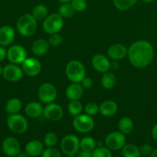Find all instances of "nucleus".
<instances>
[{"mask_svg":"<svg viewBox=\"0 0 157 157\" xmlns=\"http://www.w3.org/2000/svg\"><path fill=\"white\" fill-rule=\"evenodd\" d=\"M16 157H31V156L26 153H20Z\"/></svg>","mask_w":157,"mask_h":157,"instance_id":"44","label":"nucleus"},{"mask_svg":"<svg viewBox=\"0 0 157 157\" xmlns=\"http://www.w3.org/2000/svg\"><path fill=\"white\" fill-rule=\"evenodd\" d=\"M83 110V106L79 101H70L68 105V112L72 117L81 114Z\"/></svg>","mask_w":157,"mask_h":157,"instance_id":"30","label":"nucleus"},{"mask_svg":"<svg viewBox=\"0 0 157 157\" xmlns=\"http://www.w3.org/2000/svg\"><path fill=\"white\" fill-rule=\"evenodd\" d=\"M80 140L75 135L68 134L62 139L61 150L66 155H75L80 149Z\"/></svg>","mask_w":157,"mask_h":157,"instance_id":"8","label":"nucleus"},{"mask_svg":"<svg viewBox=\"0 0 157 157\" xmlns=\"http://www.w3.org/2000/svg\"><path fill=\"white\" fill-rule=\"evenodd\" d=\"M27 51L23 46L15 44L7 50V59L12 64H22L27 58Z\"/></svg>","mask_w":157,"mask_h":157,"instance_id":"10","label":"nucleus"},{"mask_svg":"<svg viewBox=\"0 0 157 157\" xmlns=\"http://www.w3.org/2000/svg\"><path fill=\"white\" fill-rule=\"evenodd\" d=\"M57 89L52 84L49 82L43 83L38 90V97L43 104H50L54 102L57 98Z\"/></svg>","mask_w":157,"mask_h":157,"instance_id":"7","label":"nucleus"},{"mask_svg":"<svg viewBox=\"0 0 157 157\" xmlns=\"http://www.w3.org/2000/svg\"><path fill=\"white\" fill-rule=\"evenodd\" d=\"M122 150L123 157H140L141 156L139 148L132 144H126Z\"/></svg>","mask_w":157,"mask_h":157,"instance_id":"27","label":"nucleus"},{"mask_svg":"<svg viewBox=\"0 0 157 157\" xmlns=\"http://www.w3.org/2000/svg\"><path fill=\"white\" fill-rule=\"evenodd\" d=\"M151 136H152V139L154 140L157 141V124L155 125H154L153 127L152 128V130H151Z\"/></svg>","mask_w":157,"mask_h":157,"instance_id":"42","label":"nucleus"},{"mask_svg":"<svg viewBox=\"0 0 157 157\" xmlns=\"http://www.w3.org/2000/svg\"><path fill=\"white\" fill-rule=\"evenodd\" d=\"M100 82H101V85L103 88L106 89V90L112 89L116 84V76L113 72L109 71L106 73H103Z\"/></svg>","mask_w":157,"mask_h":157,"instance_id":"25","label":"nucleus"},{"mask_svg":"<svg viewBox=\"0 0 157 157\" xmlns=\"http://www.w3.org/2000/svg\"><path fill=\"white\" fill-rule=\"evenodd\" d=\"M32 15L36 20H38V21L42 20L43 21L49 15V10L45 5L38 4L33 7Z\"/></svg>","mask_w":157,"mask_h":157,"instance_id":"26","label":"nucleus"},{"mask_svg":"<svg viewBox=\"0 0 157 157\" xmlns=\"http://www.w3.org/2000/svg\"><path fill=\"white\" fill-rule=\"evenodd\" d=\"M7 58V50L6 48L0 46V62L4 61Z\"/></svg>","mask_w":157,"mask_h":157,"instance_id":"40","label":"nucleus"},{"mask_svg":"<svg viewBox=\"0 0 157 157\" xmlns=\"http://www.w3.org/2000/svg\"><path fill=\"white\" fill-rule=\"evenodd\" d=\"M64 111L62 107L58 104L52 102L46 104L43 110V116L49 121L57 122L62 118Z\"/></svg>","mask_w":157,"mask_h":157,"instance_id":"13","label":"nucleus"},{"mask_svg":"<svg viewBox=\"0 0 157 157\" xmlns=\"http://www.w3.org/2000/svg\"><path fill=\"white\" fill-rule=\"evenodd\" d=\"M42 157H62L61 153L58 149L55 147H47L43 150Z\"/></svg>","mask_w":157,"mask_h":157,"instance_id":"36","label":"nucleus"},{"mask_svg":"<svg viewBox=\"0 0 157 157\" xmlns=\"http://www.w3.org/2000/svg\"><path fill=\"white\" fill-rule=\"evenodd\" d=\"M15 31L12 26L3 25L0 27V46L7 47L14 41Z\"/></svg>","mask_w":157,"mask_h":157,"instance_id":"16","label":"nucleus"},{"mask_svg":"<svg viewBox=\"0 0 157 157\" xmlns=\"http://www.w3.org/2000/svg\"><path fill=\"white\" fill-rule=\"evenodd\" d=\"M70 3L75 12H82L86 10L87 8L86 0H72Z\"/></svg>","mask_w":157,"mask_h":157,"instance_id":"35","label":"nucleus"},{"mask_svg":"<svg viewBox=\"0 0 157 157\" xmlns=\"http://www.w3.org/2000/svg\"><path fill=\"white\" fill-rule=\"evenodd\" d=\"M43 108L42 104L35 101L29 103L25 107V113L29 117L35 119L43 115Z\"/></svg>","mask_w":157,"mask_h":157,"instance_id":"21","label":"nucleus"},{"mask_svg":"<svg viewBox=\"0 0 157 157\" xmlns=\"http://www.w3.org/2000/svg\"><path fill=\"white\" fill-rule=\"evenodd\" d=\"M64 25L63 18L57 12L48 15L42 23V29L46 33L49 35L58 33L62 30Z\"/></svg>","mask_w":157,"mask_h":157,"instance_id":"4","label":"nucleus"},{"mask_svg":"<svg viewBox=\"0 0 157 157\" xmlns=\"http://www.w3.org/2000/svg\"><path fill=\"white\" fill-rule=\"evenodd\" d=\"M72 126L77 132L81 133H87L92 131L95 127V122L92 117L88 114H79L74 117Z\"/></svg>","mask_w":157,"mask_h":157,"instance_id":"6","label":"nucleus"},{"mask_svg":"<svg viewBox=\"0 0 157 157\" xmlns=\"http://www.w3.org/2000/svg\"><path fill=\"white\" fill-rule=\"evenodd\" d=\"M150 156L151 157H157V149H155V150H152Z\"/></svg>","mask_w":157,"mask_h":157,"instance_id":"45","label":"nucleus"},{"mask_svg":"<svg viewBox=\"0 0 157 157\" xmlns=\"http://www.w3.org/2000/svg\"><path fill=\"white\" fill-rule=\"evenodd\" d=\"M26 153H28L31 157H37L42 155L44 150L43 144L39 140H31L25 147Z\"/></svg>","mask_w":157,"mask_h":157,"instance_id":"20","label":"nucleus"},{"mask_svg":"<svg viewBox=\"0 0 157 157\" xmlns=\"http://www.w3.org/2000/svg\"><path fill=\"white\" fill-rule=\"evenodd\" d=\"M152 150H153V149H152V146L149 145V144H143V145H142L141 147H139L140 153H141V155H143V156H150Z\"/></svg>","mask_w":157,"mask_h":157,"instance_id":"38","label":"nucleus"},{"mask_svg":"<svg viewBox=\"0 0 157 157\" xmlns=\"http://www.w3.org/2000/svg\"><path fill=\"white\" fill-rule=\"evenodd\" d=\"M49 44L47 40L39 38L37 39L32 43V52L35 56H43L47 53L49 48Z\"/></svg>","mask_w":157,"mask_h":157,"instance_id":"22","label":"nucleus"},{"mask_svg":"<svg viewBox=\"0 0 157 157\" xmlns=\"http://www.w3.org/2000/svg\"><path fill=\"white\" fill-rule=\"evenodd\" d=\"M2 70H3V67H2V66L0 65V75L2 74Z\"/></svg>","mask_w":157,"mask_h":157,"instance_id":"48","label":"nucleus"},{"mask_svg":"<svg viewBox=\"0 0 157 157\" xmlns=\"http://www.w3.org/2000/svg\"><path fill=\"white\" fill-rule=\"evenodd\" d=\"M119 67V64L117 62V61H113L112 62H111L110 64V69H117Z\"/></svg>","mask_w":157,"mask_h":157,"instance_id":"43","label":"nucleus"},{"mask_svg":"<svg viewBox=\"0 0 157 157\" xmlns=\"http://www.w3.org/2000/svg\"><path fill=\"white\" fill-rule=\"evenodd\" d=\"M7 126L9 130L16 134L26 133L29 127V123L25 117L19 113L9 114L7 117Z\"/></svg>","mask_w":157,"mask_h":157,"instance_id":"5","label":"nucleus"},{"mask_svg":"<svg viewBox=\"0 0 157 157\" xmlns=\"http://www.w3.org/2000/svg\"><path fill=\"white\" fill-rule=\"evenodd\" d=\"M80 84H81V85L83 86V87L84 89H89L92 87V85H93V81H92V80L90 78H89V77H85V78L82 80Z\"/></svg>","mask_w":157,"mask_h":157,"instance_id":"39","label":"nucleus"},{"mask_svg":"<svg viewBox=\"0 0 157 157\" xmlns=\"http://www.w3.org/2000/svg\"><path fill=\"white\" fill-rule=\"evenodd\" d=\"M37 20L32 14H24L16 21V29L18 33L24 37H31L37 30Z\"/></svg>","mask_w":157,"mask_h":157,"instance_id":"2","label":"nucleus"},{"mask_svg":"<svg viewBox=\"0 0 157 157\" xmlns=\"http://www.w3.org/2000/svg\"><path fill=\"white\" fill-rule=\"evenodd\" d=\"M92 157H112L111 150L106 147L99 146L96 147L92 152Z\"/></svg>","mask_w":157,"mask_h":157,"instance_id":"32","label":"nucleus"},{"mask_svg":"<svg viewBox=\"0 0 157 157\" xmlns=\"http://www.w3.org/2000/svg\"><path fill=\"white\" fill-rule=\"evenodd\" d=\"M105 144L110 150L117 151L122 150L126 144V136L119 131L111 132L106 136Z\"/></svg>","mask_w":157,"mask_h":157,"instance_id":"9","label":"nucleus"},{"mask_svg":"<svg viewBox=\"0 0 157 157\" xmlns=\"http://www.w3.org/2000/svg\"><path fill=\"white\" fill-rule=\"evenodd\" d=\"M78 157H92V153L90 151H86V150H81L78 153Z\"/></svg>","mask_w":157,"mask_h":157,"instance_id":"41","label":"nucleus"},{"mask_svg":"<svg viewBox=\"0 0 157 157\" xmlns=\"http://www.w3.org/2000/svg\"><path fill=\"white\" fill-rule=\"evenodd\" d=\"M75 11L74 10L73 7L69 3H62L61 6L58 9V13L63 18H69L72 17L75 14Z\"/></svg>","mask_w":157,"mask_h":157,"instance_id":"29","label":"nucleus"},{"mask_svg":"<svg viewBox=\"0 0 157 157\" xmlns=\"http://www.w3.org/2000/svg\"><path fill=\"white\" fill-rule=\"evenodd\" d=\"M111 61L109 58L102 54H96L92 58V65L96 71L106 73L110 70Z\"/></svg>","mask_w":157,"mask_h":157,"instance_id":"15","label":"nucleus"},{"mask_svg":"<svg viewBox=\"0 0 157 157\" xmlns=\"http://www.w3.org/2000/svg\"><path fill=\"white\" fill-rule=\"evenodd\" d=\"M142 1L144 2L149 3V2H154L155 0H142Z\"/></svg>","mask_w":157,"mask_h":157,"instance_id":"47","label":"nucleus"},{"mask_svg":"<svg viewBox=\"0 0 157 157\" xmlns=\"http://www.w3.org/2000/svg\"><path fill=\"white\" fill-rule=\"evenodd\" d=\"M80 149L86 151H93L94 149L97 147V144L94 138L91 136H85L80 140Z\"/></svg>","mask_w":157,"mask_h":157,"instance_id":"28","label":"nucleus"},{"mask_svg":"<svg viewBox=\"0 0 157 157\" xmlns=\"http://www.w3.org/2000/svg\"><path fill=\"white\" fill-rule=\"evenodd\" d=\"M118 111V105L111 100L103 101L99 105V113L105 117H109L115 115Z\"/></svg>","mask_w":157,"mask_h":157,"instance_id":"19","label":"nucleus"},{"mask_svg":"<svg viewBox=\"0 0 157 157\" xmlns=\"http://www.w3.org/2000/svg\"><path fill=\"white\" fill-rule=\"evenodd\" d=\"M2 75L5 80L9 82H18L21 81L23 78V71L21 67L18 66V64H6L2 70Z\"/></svg>","mask_w":157,"mask_h":157,"instance_id":"11","label":"nucleus"},{"mask_svg":"<svg viewBox=\"0 0 157 157\" xmlns=\"http://www.w3.org/2000/svg\"><path fill=\"white\" fill-rule=\"evenodd\" d=\"M128 55V48L122 44H113L107 49V55L113 61H119Z\"/></svg>","mask_w":157,"mask_h":157,"instance_id":"17","label":"nucleus"},{"mask_svg":"<svg viewBox=\"0 0 157 157\" xmlns=\"http://www.w3.org/2000/svg\"><path fill=\"white\" fill-rule=\"evenodd\" d=\"M119 131L124 135L130 134L134 129V123L130 117H123L119 121L118 123Z\"/></svg>","mask_w":157,"mask_h":157,"instance_id":"23","label":"nucleus"},{"mask_svg":"<svg viewBox=\"0 0 157 157\" xmlns=\"http://www.w3.org/2000/svg\"><path fill=\"white\" fill-rule=\"evenodd\" d=\"M22 108V103L21 100L17 98H10L6 104V111L8 114H15L18 113V112Z\"/></svg>","mask_w":157,"mask_h":157,"instance_id":"24","label":"nucleus"},{"mask_svg":"<svg viewBox=\"0 0 157 157\" xmlns=\"http://www.w3.org/2000/svg\"><path fill=\"white\" fill-rule=\"evenodd\" d=\"M47 41L50 46L57 47V46L61 44L62 41V38L61 35H58V33H55L52 34V35H49V39Z\"/></svg>","mask_w":157,"mask_h":157,"instance_id":"37","label":"nucleus"},{"mask_svg":"<svg viewBox=\"0 0 157 157\" xmlns=\"http://www.w3.org/2000/svg\"><path fill=\"white\" fill-rule=\"evenodd\" d=\"M58 1L61 3H69V2H71L72 0H58Z\"/></svg>","mask_w":157,"mask_h":157,"instance_id":"46","label":"nucleus"},{"mask_svg":"<svg viewBox=\"0 0 157 157\" xmlns=\"http://www.w3.org/2000/svg\"><path fill=\"white\" fill-rule=\"evenodd\" d=\"M66 75L72 83H80L86 77V69L84 64L78 60L69 61L66 66Z\"/></svg>","mask_w":157,"mask_h":157,"instance_id":"3","label":"nucleus"},{"mask_svg":"<svg viewBox=\"0 0 157 157\" xmlns=\"http://www.w3.org/2000/svg\"><path fill=\"white\" fill-rule=\"evenodd\" d=\"M127 56L133 67L143 68L149 65L153 60V47L146 40H137L129 47Z\"/></svg>","mask_w":157,"mask_h":157,"instance_id":"1","label":"nucleus"},{"mask_svg":"<svg viewBox=\"0 0 157 157\" xmlns=\"http://www.w3.org/2000/svg\"><path fill=\"white\" fill-rule=\"evenodd\" d=\"M84 93V88L80 83H72L66 90V96L69 101H79Z\"/></svg>","mask_w":157,"mask_h":157,"instance_id":"18","label":"nucleus"},{"mask_svg":"<svg viewBox=\"0 0 157 157\" xmlns=\"http://www.w3.org/2000/svg\"><path fill=\"white\" fill-rule=\"evenodd\" d=\"M116 157H121V156H116Z\"/></svg>","mask_w":157,"mask_h":157,"instance_id":"50","label":"nucleus"},{"mask_svg":"<svg viewBox=\"0 0 157 157\" xmlns=\"http://www.w3.org/2000/svg\"><path fill=\"white\" fill-rule=\"evenodd\" d=\"M85 112H86V114L89 115L91 117L95 116L97 113H99V106L97 105L94 102L88 103L85 106Z\"/></svg>","mask_w":157,"mask_h":157,"instance_id":"34","label":"nucleus"},{"mask_svg":"<svg viewBox=\"0 0 157 157\" xmlns=\"http://www.w3.org/2000/svg\"><path fill=\"white\" fill-rule=\"evenodd\" d=\"M58 136L54 132H49L44 136V144L47 147H53L58 143Z\"/></svg>","mask_w":157,"mask_h":157,"instance_id":"33","label":"nucleus"},{"mask_svg":"<svg viewBox=\"0 0 157 157\" xmlns=\"http://www.w3.org/2000/svg\"><path fill=\"white\" fill-rule=\"evenodd\" d=\"M66 157H78V156H76L75 155H68Z\"/></svg>","mask_w":157,"mask_h":157,"instance_id":"49","label":"nucleus"},{"mask_svg":"<svg viewBox=\"0 0 157 157\" xmlns=\"http://www.w3.org/2000/svg\"><path fill=\"white\" fill-rule=\"evenodd\" d=\"M2 148L5 154L9 157H16L21 151L19 143L12 136H8L3 140Z\"/></svg>","mask_w":157,"mask_h":157,"instance_id":"14","label":"nucleus"},{"mask_svg":"<svg viewBox=\"0 0 157 157\" xmlns=\"http://www.w3.org/2000/svg\"><path fill=\"white\" fill-rule=\"evenodd\" d=\"M138 0H112L114 6L117 9L121 11H126L132 8Z\"/></svg>","mask_w":157,"mask_h":157,"instance_id":"31","label":"nucleus"},{"mask_svg":"<svg viewBox=\"0 0 157 157\" xmlns=\"http://www.w3.org/2000/svg\"><path fill=\"white\" fill-rule=\"evenodd\" d=\"M24 75L29 77H35L42 71V64L37 58L29 57L22 62L21 66Z\"/></svg>","mask_w":157,"mask_h":157,"instance_id":"12","label":"nucleus"}]
</instances>
